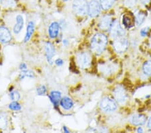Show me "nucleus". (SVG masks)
<instances>
[{
  "instance_id": "nucleus-1",
  "label": "nucleus",
  "mask_w": 151,
  "mask_h": 133,
  "mask_svg": "<svg viewBox=\"0 0 151 133\" xmlns=\"http://www.w3.org/2000/svg\"><path fill=\"white\" fill-rule=\"evenodd\" d=\"M108 38L104 34L97 33L93 36L90 43L91 51L96 55H100L106 48Z\"/></svg>"
},
{
  "instance_id": "nucleus-2",
  "label": "nucleus",
  "mask_w": 151,
  "mask_h": 133,
  "mask_svg": "<svg viewBox=\"0 0 151 133\" xmlns=\"http://www.w3.org/2000/svg\"><path fill=\"white\" fill-rule=\"evenodd\" d=\"M73 10L77 16H84L88 11V4L86 0H75L73 3Z\"/></svg>"
},
{
  "instance_id": "nucleus-3",
  "label": "nucleus",
  "mask_w": 151,
  "mask_h": 133,
  "mask_svg": "<svg viewBox=\"0 0 151 133\" xmlns=\"http://www.w3.org/2000/svg\"><path fill=\"white\" fill-rule=\"evenodd\" d=\"M99 107L105 112H111L116 110L117 108H118V105H117L116 101L113 99L108 98V97H106L100 101Z\"/></svg>"
},
{
  "instance_id": "nucleus-4",
  "label": "nucleus",
  "mask_w": 151,
  "mask_h": 133,
  "mask_svg": "<svg viewBox=\"0 0 151 133\" xmlns=\"http://www.w3.org/2000/svg\"><path fill=\"white\" fill-rule=\"evenodd\" d=\"M113 47L114 50L118 53H123L127 50L128 47V41L125 36H120L114 39Z\"/></svg>"
},
{
  "instance_id": "nucleus-5",
  "label": "nucleus",
  "mask_w": 151,
  "mask_h": 133,
  "mask_svg": "<svg viewBox=\"0 0 151 133\" xmlns=\"http://www.w3.org/2000/svg\"><path fill=\"white\" fill-rule=\"evenodd\" d=\"M77 61L79 66L82 69H87L91 66V58L89 53L81 52L77 55Z\"/></svg>"
},
{
  "instance_id": "nucleus-6",
  "label": "nucleus",
  "mask_w": 151,
  "mask_h": 133,
  "mask_svg": "<svg viewBox=\"0 0 151 133\" xmlns=\"http://www.w3.org/2000/svg\"><path fill=\"white\" fill-rule=\"evenodd\" d=\"M109 32H110L111 37L114 39L118 37H120V36H125L126 35L125 31L117 20L113 21L110 29H109Z\"/></svg>"
},
{
  "instance_id": "nucleus-7",
  "label": "nucleus",
  "mask_w": 151,
  "mask_h": 133,
  "mask_svg": "<svg viewBox=\"0 0 151 133\" xmlns=\"http://www.w3.org/2000/svg\"><path fill=\"white\" fill-rule=\"evenodd\" d=\"M114 96L116 100L120 104L125 103L127 100L128 96L126 91L122 86H118L114 89Z\"/></svg>"
},
{
  "instance_id": "nucleus-8",
  "label": "nucleus",
  "mask_w": 151,
  "mask_h": 133,
  "mask_svg": "<svg viewBox=\"0 0 151 133\" xmlns=\"http://www.w3.org/2000/svg\"><path fill=\"white\" fill-rule=\"evenodd\" d=\"M101 5L96 0H92L88 4V13L89 16L91 18L96 17L100 14L101 12Z\"/></svg>"
},
{
  "instance_id": "nucleus-9",
  "label": "nucleus",
  "mask_w": 151,
  "mask_h": 133,
  "mask_svg": "<svg viewBox=\"0 0 151 133\" xmlns=\"http://www.w3.org/2000/svg\"><path fill=\"white\" fill-rule=\"evenodd\" d=\"M113 20L111 17L109 15L104 16L101 18L99 23V27L101 30L104 31L109 30L110 27L112 24Z\"/></svg>"
},
{
  "instance_id": "nucleus-10",
  "label": "nucleus",
  "mask_w": 151,
  "mask_h": 133,
  "mask_svg": "<svg viewBox=\"0 0 151 133\" xmlns=\"http://www.w3.org/2000/svg\"><path fill=\"white\" fill-rule=\"evenodd\" d=\"M12 39V35L8 28L4 26L0 27V42L6 44L10 42Z\"/></svg>"
},
{
  "instance_id": "nucleus-11",
  "label": "nucleus",
  "mask_w": 151,
  "mask_h": 133,
  "mask_svg": "<svg viewBox=\"0 0 151 133\" xmlns=\"http://www.w3.org/2000/svg\"><path fill=\"white\" fill-rule=\"evenodd\" d=\"M45 53L48 63L52 64V58L55 55V48L50 42L46 43Z\"/></svg>"
},
{
  "instance_id": "nucleus-12",
  "label": "nucleus",
  "mask_w": 151,
  "mask_h": 133,
  "mask_svg": "<svg viewBox=\"0 0 151 133\" xmlns=\"http://www.w3.org/2000/svg\"><path fill=\"white\" fill-rule=\"evenodd\" d=\"M60 25L58 22H54L51 23V24L48 28V35H49L50 38H55L57 37L58 35V32H59Z\"/></svg>"
},
{
  "instance_id": "nucleus-13",
  "label": "nucleus",
  "mask_w": 151,
  "mask_h": 133,
  "mask_svg": "<svg viewBox=\"0 0 151 133\" xmlns=\"http://www.w3.org/2000/svg\"><path fill=\"white\" fill-rule=\"evenodd\" d=\"M49 98L52 104L57 108L61 98V92L59 91H52L50 93Z\"/></svg>"
},
{
  "instance_id": "nucleus-14",
  "label": "nucleus",
  "mask_w": 151,
  "mask_h": 133,
  "mask_svg": "<svg viewBox=\"0 0 151 133\" xmlns=\"http://www.w3.org/2000/svg\"><path fill=\"white\" fill-rule=\"evenodd\" d=\"M16 23L15 24V25H14V26L13 31H14V34L18 35V34H19L21 32L22 30V28H23L24 24L23 16L22 15H19V14L17 16L16 18Z\"/></svg>"
},
{
  "instance_id": "nucleus-15",
  "label": "nucleus",
  "mask_w": 151,
  "mask_h": 133,
  "mask_svg": "<svg viewBox=\"0 0 151 133\" xmlns=\"http://www.w3.org/2000/svg\"><path fill=\"white\" fill-rule=\"evenodd\" d=\"M35 23H34V22L32 21L29 22L28 24L27 28H26V32L25 37H24V42H27L30 40L34 32H35Z\"/></svg>"
},
{
  "instance_id": "nucleus-16",
  "label": "nucleus",
  "mask_w": 151,
  "mask_h": 133,
  "mask_svg": "<svg viewBox=\"0 0 151 133\" xmlns=\"http://www.w3.org/2000/svg\"><path fill=\"white\" fill-rule=\"evenodd\" d=\"M146 116L143 114H135L131 118V122L134 125L136 126H141L145 124L146 122Z\"/></svg>"
},
{
  "instance_id": "nucleus-17",
  "label": "nucleus",
  "mask_w": 151,
  "mask_h": 133,
  "mask_svg": "<svg viewBox=\"0 0 151 133\" xmlns=\"http://www.w3.org/2000/svg\"><path fill=\"white\" fill-rule=\"evenodd\" d=\"M60 105L63 109L69 110L73 107V102L69 97H64L60 100Z\"/></svg>"
},
{
  "instance_id": "nucleus-18",
  "label": "nucleus",
  "mask_w": 151,
  "mask_h": 133,
  "mask_svg": "<svg viewBox=\"0 0 151 133\" xmlns=\"http://www.w3.org/2000/svg\"><path fill=\"white\" fill-rule=\"evenodd\" d=\"M100 70L104 74L109 75L111 74L115 71L116 67L113 64H104L100 67Z\"/></svg>"
},
{
  "instance_id": "nucleus-19",
  "label": "nucleus",
  "mask_w": 151,
  "mask_h": 133,
  "mask_svg": "<svg viewBox=\"0 0 151 133\" xmlns=\"http://www.w3.org/2000/svg\"><path fill=\"white\" fill-rule=\"evenodd\" d=\"M115 2V0H100V5L101 8L104 10H107L111 8Z\"/></svg>"
},
{
  "instance_id": "nucleus-20",
  "label": "nucleus",
  "mask_w": 151,
  "mask_h": 133,
  "mask_svg": "<svg viewBox=\"0 0 151 133\" xmlns=\"http://www.w3.org/2000/svg\"><path fill=\"white\" fill-rule=\"evenodd\" d=\"M8 118L4 113H0V129H6L8 127Z\"/></svg>"
},
{
  "instance_id": "nucleus-21",
  "label": "nucleus",
  "mask_w": 151,
  "mask_h": 133,
  "mask_svg": "<svg viewBox=\"0 0 151 133\" xmlns=\"http://www.w3.org/2000/svg\"><path fill=\"white\" fill-rule=\"evenodd\" d=\"M144 74L147 76L151 77V60H148L143 65L142 67Z\"/></svg>"
},
{
  "instance_id": "nucleus-22",
  "label": "nucleus",
  "mask_w": 151,
  "mask_h": 133,
  "mask_svg": "<svg viewBox=\"0 0 151 133\" xmlns=\"http://www.w3.org/2000/svg\"><path fill=\"white\" fill-rule=\"evenodd\" d=\"M25 77H28V78H34L35 77V73L32 71H29V70H24L22 71L21 73L19 75V79L20 80H22Z\"/></svg>"
},
{
  "instance_id": "nucleus-23",
  "label": "nucleus",
  "mask_w": 151,
  "mask_h": 133,
  "mask_svg": "<svg viewBox=\"0 0 151 133\" xmlns=\"http://www.w3.org/2000/svg\"><path fill=\"white\" fill-rule=\"evenodd\" d=\"M122 22H123V24L124 25V26L127 28H130L133 26L132 20H131L130 17L128 15H124L123 16Z\"/></svg>"
},
{
  "instance_id": "nucleus-24",
  "label": "nucleus",
  "mask_w": 151,
  "mask_h": 133,
  "mask_svg": "<svg viewBox=\"0 0 151 133\" xmlns=\"http://www.w3.org/2000/svg\"><path fill=\"white\" fill-rule=\"evenodd\" d=\"M146 16L145 14L143 12H139L137 14V15L136 16V23L138 26H140L142 24L145 20Z\"/></svg>"
},
{
  "instance_id": "nucleus-25",
  "label": "nucleus",
  "mask_w": 151,
  "mask_h": 133,
  "mask_svg": "<svg viewBox=\"0 0 151 133\" xmlns=\"http://www.w3.org/2000/svg\"><path fill=\"white\" fill-rule=\"evenodd\" d=\"M9 108L14 111H19L21 110V106L18 102V101H13L12 103L9 104Z\"/></svg>"
},
{
  "instance_id": "nucleus-26",
  "label": "nucleus",
  "mask_w": 151,
  "mask_h": 133,
  "mask_svg": "<svg viewBox=\"0 0 151 133\" xmlns=\"http://www.w3.org/2000/svg\"><path fill=\"white\" fill-rule=\"evenodd\" d=\"M9 97L12 101H18L20 99V94L18 91H14L9 94Z\"/></svg>"
},
{
  "instance_id": "nucleus-27",
  "label": "nucleus",
  "mask_w": 151,
  "mask_h": 133,
  "mask_svg": "<svg viewBox=\"0 0 151 133\" xmlns=\"http://www.w3.org/2000/svg\"><path fill=\"white\" fill-rule=\"evenodd\" d=\"M124 3L128 8H133L137 4V0H124Z\"/></svg>"
},
{
  "instance_id": "nucleus-28",
  "label": "nucleus",
  "mask_w": 151,
  "mask_h": 133,
  "mask_svg": "<svg viewBox=\"0 0 151 133\" xmlns=\"http://www.w3.org/2000/svg\"><path fill=\"white\" fill-rule=\"evenodd\" d=\"M38 96H45L47 93V88L45 86H41L36 89Z\"/></svg>"
},
{
  "instance_id": "nucleus-29",
  "label": "nucleus",
  "mask_w": 151,
  "mask_h": 133,
  "mask_svg": "<svg viewBox=\"0 0 151 133\" xmlns=\"http://www.w3.org/2000/svg\"><path fill=\"white\" fill-rule=\"evenodd\" d=\"M149 30H150L149 27H145V28H143L142 29H141L140 32L141 36H142V37H145V36H147L148 32H149Z\"/></svg>"
},
{
  "instance_id": "nucleus-30",
  "label": "nucleus",
  "mask_w": 151,
  "mask_h": 133,
  "mask_svg": "<svg viewBox=\"0 0 151 133\" xmlns=\"http://www.w3.org/2000/svg\"><path fill=\"white\" fill-rule=\"evenodd\" d=\"M55 63L56 65H57V66L60 67V66H62V65H63V63H64V62H63V59H57L55 60Z\"/></svg>"
},
{
  "instance_id": "nucleus-31",
  "label": "nucleus",
  "mask_w": 151,
  "mask_h": 133,
  "mask_svg": "<svg viewBox=\"0 0 151 133\" xmlns=\"http://www.w3.org/2000/svg\"><path fill=\"white\" fill-rule=\"evenodd\" d=\"M19 69L22 70V71H24V70L27 69V65H26V63H22L19 65Z\"/></svg>"
},
{
  "instance_id": "nucleus-32",
  "label": "nucleus",
  "mask_w": 151,
  "mask_h": 133,
  "mask_svg": "<svg viewBox=\"0 0 151 133\" xmlns=\"http://www.w3.org/2000/svg\"><path fill=\"white\" fill-rule=\"evenodd\" d=\"M147 127L151 130V117L149 118V119H148L147 122Z\"/></svg>"
},
{
  "instance_id": "nucleus-33",
  "label": "nucleus",
  "mask_w": 151,
  "mask_h": 133,
  "mask_svg": "<svg viewBox=\"0 0 151 133\" xmlns=\"http://www.w3.org/2000/svg\"><path fill=\"white\" fill-rule=\"evenodd\" d=\"M140 1L142 2V3L143 4L146 5V4H149L150 1V0H140Z\"/></svg>"
},
{
  "instance_id": "nucleus-34",
  "label": "nucleus",
  "mask_w": 151,
  "mask_h": 133,
  "mask_svg": "<svg viewBox=\"0 0 151 133\" xmlns=\"http://www.w3.org/2000/svg\"><path fill=\"white\" fill-rule=\"evenodd\" d=\"M63 131H64L65 132H66V133H69V129H68L66 127H65V126H64V127H63Z\"/></svg>"
},
{
  "instance_id": "nucleus-35",
  "label": "nucleus",
  "mask_w": 151,
  "mask_h": 133,
  "mask_svg": "<svg viewBox=\"0 0 151 133\" xmlns=\"http://www.w3.org/2000/svg\"><path fill=\"white\" fill-rule=\"evenodd\" d=\"M68 44H69V42H68L67 40H63V45H64L65 46H67Z\"/></svg>"
},
{
  "instance_id": "nucleus-36",
  "label": "nucleus",
  "mask_w": 151,
  "mask_h": 133,
  "mask_svg": "<svg viewBox=\"0 0 151 133\" xmlns=\"http://www.w3.org/2000/svg\"><path fill=\"white\" fill-rule=\"evenodd\" d=\"M137 132H143V130L141 127H138V129H137Z\"/></svg>"
},
{
  "instance_id": "nucleus-37",
  "label": "nucleus",
  "mask_w": 151,
  "mask_h": 133,
  "mask_svg": "<svg viewBox=\"0 0 151 133\" xmlns=\"http://www.w3.org/2000/svg\"><path fill=\"white\" fill-rule=\"evenodd\" d=\"M149 42H150V47H151V35H150V39H149Z\"/></svg>"
},
{
  "instance_id": "nucleus-38",
  "label": "nucleus",
  "mask_w": 151,
  "mask_h": 133,
  "mask_svg": "<svg viewBox=\"0 0 151 133\" xmlns=\"http://www.w3.org/2000/svg\"><path fill=\"white\" fill-rule=\"evenodd\" d=\"M1 1H2V0H0V3H1Z\"/></svg>"
},
{
  "instance_id": "nucleus-39",
  "label": "nucleus",
  "mask_w": 151,
  "mask_h": 133,
  "mask_svg": "<svg viewBox=\"0 0 151 133\" xmlns=\"http://www.w3.org/2000/svg\"><path fill=\"white\" fill-rule=\"evenodd\" d=\"M64 1H68V0H64Z\"/></svg>"
}]
</instances>
